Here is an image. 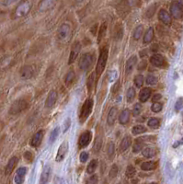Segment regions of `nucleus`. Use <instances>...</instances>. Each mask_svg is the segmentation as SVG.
<instances>
[{
    "mask_svg": "<svg viewBox=\"0 0 183 184\" xmlns=\"http://www.w3.org/2000/svg\"><path fill=\"white\" fill-rule=\"evenodd\" d=\"M108 56H109V50H108L107 47H104L103 49H101V51L99 53V56L97 66H96L97 78H99L101 76L102 72L104 71V69L106 67V65H107Z\"/></svg>",
    "mask_w": 183,
    "mask_h": 184,
    "instance_id": "1",
    "label": "nucleus"
},
{
    "mask_svg": "<svg viewBox=\"0 0 183 184\" xmlns=\"http://www.w3.org/2000/svg\"><path fill=\"white\" fill-rule=\"evenodd\" d=\"M31 6H32V4H31V2L29 0H23V1H21L17 6V7L15 9V12H14L15 18H18L25 17L30 11Z\"/></svg>",
    "mask_w": 183,
    "mask_h": 184,
    "instance_id": "2",
    "label": "nucleus"
},
{
    "mask_svg": "<svg viewBox=\"0 0 183 184\" xmlns=\"http://www.w3.org/2000/svg\"><path fill=\"white\" fill-rule=\"evenodd\" d=\"M93 105H94V101L92 99L86 100V101L82 105L80 114H79V122L81 123H85L87 121V119L89 117V115L92 112V109H93Z\"/></svg>",
    "mask_w": 183,
    "mask_h": 184,
    "instance_id": "3",
    "label": "nucleus"
},
{
    "mask_svg": "<svg viewBox=\"0 0 183 184\" xmlns=\"http://www.w3.org/2000/svg\"><path fill=\"white\" fill-rule=\"evenodd\" d=\"M79 68L83 71L88 70L93 65V55L91 53H84L79 60Z\"/></svg>",
    "mask_w": 183,
    "mask_h": 184,
    "instance_id": "4",
    "label": "nucleus"
},
{
    "mask_svg": "<svg viewBox=\"0 0 183 184\" xmlns=\"http://www.w3.org/2000/svg\"><path fill=\"white\" fill-rule=\"evenodd\" d=\"M27 106H28V104L24 100H18L11 105V107L9 109V113L12 115L18 114L21 112H23L27 108Z\"/></svg>",
    "mask_w": 183,
    "mask_h": 184,
    "instance_id": "5",
    "label": "nucleus"
},
{
    "mask_svg": "<svg viewBox=\"0 0 183 184\" xmlns=\"http://www.w3.org/2000/svg\"><path fill=\"white\" fill-rule=\"evenodd\" d=\"M169 11H170L171 16L176 19H181L183 17L182 6L177 1H174L171 3Z\"/></svg>",
    "mask_w": 183,
    "mask_h": 184,
    "instance_id": "6",
    "label": "nucleus"
},
{
    "mask_svg": "<svg viewBox=\"0 0 183 184\" xmlns=\"http://www.w3.org/2000/svg\"><path fill=\"white\" fill-rule=\"evenodd\" d=\"M70 32H71V27L66 23L62 24L57 30V37L60 41H65L69 38Z\"/></svg>",
    "mask_w": 183,
    "mask_h": 184,
    "instance_id": "7",
    "label": "nucleus"
},
{
    "mask_svg": "<svg viewBox=\"0 0 183 184\" xmlns=\"http://www.w3.org/2000/svg\"><path fill=\"white\" fill-rule=\"evenodd\" d=\"M68 148H69V146H68V142L67 141H64L61 146L59 147L58 148V151H57V155H56V158H55V160L57 162H61L64 159L67 152H68Z\"/></svg>",
    "mask_w": 183,
    "mask_h": 184,
    "instance_id": "8",
    "label": "nucleus"
},
{
    "mask_svg": "<svg viewBox=\"0 0 183 184\" xmlns=\"http://www.w3.org/2000/svg\"><path fill=\"white\" fill-rule=\"evenodd\" d=\"M91 139H92V133L90 131H86L83 134H81L78 140L79 148H84L88 145H89V143L91 142Z\"/></svg>",
    "mask_w": 183,
    "mask_h": 184,
    "instance_id": "9",
    "label": "nucleus"
},
{
    "mask_svg": "<svg viewBox=\"0 0 183 184\" xmlns=\"http://www.w3.org/2000/svg\"><path fill=\"white\" fill-rule=\"evenodd\" d=\"M81 50V44L79 41H76L71 48V53L69 55V60H68V64L71 65L72 63H74L76 59V57L78 56V53Z\"/></svg>",
    "mask_w": 183,
    "mask_h": 184,
    "instance_id": "10",
    "label": "nucleus"
},
{
    "mask_svg": "<svg viewBox=\"0 0 183 184\" xmlns=\"http://www.w3.org/2000/svg\"><path fill=\"white\" fill-rule=\"evenodd\" d=\"M56 5V0H41L39 4L40 12H46L51 10Z\"/></svg>",
    "mask_w": 183,
    "mask_h": 184,
    "instance_id": "11",
    "label": "nucleus"
},
{
    "mask_svg": "<svg viewBox=\"0 0 183 184\" xmlns=\"http://www.w3.org/2000/svg\"><path fill=\"white\" fill-rule=\"evenodd\" d=\"M158 18L159 20L165 24V25H170L171 24V21H172V18H171V14L169 13L166 9L164 8H161L158 12Z\"/></svg>",
    "mask_w": 183,
    "mask_h": 184,
    "instance_id": "12",
    "label": "nucleus"
},
{
    "mask_svg": "<svg viewBox=\"0 0 183 184\" xmlns=\"http://www.w3.org/2000/svg\"><path fill=\"white\" fill-rule=\"evenodd\" d=\"M43 135H44L43 130H40L36 134H34L32 138H31V140H30V146L33 147H38L41 145V141H42Z\"/></svg>",
    "mask_w": 183,
    "mask_h": 184,
    "instance_id": "13",
    "label": "nucleus"
},
{
    "mask_svg": "<svg viewBox=\"0 0 183 184\" xmlns=\"http://www.w3.org/2000/svg\"><path fill=\"white\" fill-rule=\"evenodd\" d=\"M18 162V159L17 157H13V158H11L9 159V161L7 162V164L6 166V169H5V175L6 176H9L13 172V170L16 168Z\"/></svg>",
    "mask_w": 183,
    "mask_h": 184,
    "instance_id": "14",
    "label": "nucleus"
},
{
    "mask_svg": "<svg viewBox=\"0 0 183 184\" xmlns=\"http://www.w3.org/2000/svg\"><path fill=\"white\" fill-rule=\"evenodd\" d=\"M26 173H27V169L24 168V167H21L19 168L17 172H16V175H15V178H14V182L16 184H22L24 182V180H25V176H26Z\"/></svg>",
    "mask_w": 183,
    "mask_h": 184,
    "instance_id": "15",
    "label": "nucleus"
},
{
    "mask_svg": "<svg viewBox=\"0 0 183 184\" xmlns=\"http://www.w3.org/2000/svg\"><path fill=\"white\" fill-rule=\"evenodd\" d=\"M33 68L30 65H24L20 69V77L24 80L29 79L33 76Z\"/></svg>",
    "mask_w": 183,
    "mask_h": 184,
    "instance_id": "16",
    "label": "nucleus"
},
{
    "mask_svg": "<svg viewBox=\"0 0 183 184\" xmlns=\"http://www.w3.org/2000/svg\"><path fill=\"white\" fill-rule=\"evenodd\" d=\"M150 63L157 67H161L165 64V59L161 54H154L150 57Z\"/></svg>",
    "mask_w": 183,
    "mask_h": 184,
    "instance_id": "17",
    "label": "nucleus"
},
{
    "mask_svg": "<svg viewBox=\"0 0 183 184\" xmlns=\"http://www.w3.org/2000/svg\"><path fill=\"white\" fill-rule=\"evenodd\" d=\"M56 100H57V92L55 90H51L48 94L47 99H46V102H45L46 107L52 108L55 104Z\"/></svg>",
    "mask_w": 183,
    "mask_h": 184,
    "instance_id": "18",
    "label": "nucleus"
},
{
    "mask_svg": "<svg viewBox=\"0 0 183 184\" xmlns=\"http://www.w3.org/2000/svg\"><path fill=\"white\" fill-rule=\"evenodd\" d=\"M136 64H137V57H136L135 55L131 56V57L127 60L126 65H125V72H126L127 75H129V74L134 70V66H135Z\"/></svg>",
    "mask_w": 183,
    "mask_h": 184,
    "instance_id": "19",
    "label": "nucleus"
},
{
    "mask_svg": "<svg viewBox=\"0 0 183 184\" xmlns=\"http://www.w3.org/2000/svg\"><path fill=\"white\" fill-rule=\"evenodd\" d=\"M152 94V90L149 88H144L141 89V91L139 92V100L141 102H146L151 96Z\"/></svg>",
    "mask_w": 183,
    "mask_h": 184,
    "instance_id": "20",
    "label": "nucleus"
},
{
    "mask_svg": "<svg viewBox=\"0 0 183 184\" xmlns=\"http://www.w3.org/2000/svg\"><path fill=\"white\" fill-rule=\"evenodd\" d=\"M50 175H51V168L50 166H46L43 169V171L41 175V179H40V184H47L50 179Z\"/></svg>",
    "mask_w": 183,
    "mask_h": 184,
    "instance_id": "21",
    "label": "nucleus"
},
{
    "mask_svg": "<svg viewBox=\"0 0 183 184\" xmlns=\"http://www.w3.org/2000/svg\"><path fill=\"white\" fill-rule=\"evenodd\" d=\"M130 117H131V112H130V110H128V109L123 110L120 113V115H119V122H120V123L121 124H126L129 122Z\"/></svg>",
    "mask_w": 183,
    "mask_h": 184,
    "instance_id": "22",
    "label": "nucleus"
},
{
    "mask_svg": "<svg viewBox=\"0 0 183 184\" xmlns=\"http://www.w3.org/2000/svg\"><path fill=\"white\" fill-rule=\"evenodd\" d=\"M117 112H118V109L116 107H112L110 110V112L108 114V119H107V123L109 125H113L117 117Z\"/></svg>",
    "mask_w": 183,
    "mask_h": 184,
    "instance_id": "23",
    "label": "nucleus"
},
{
    "mask_svg": "<svg viewBox=\"0 0 183 184\" xmlns=\"http://www.w3.org/2000/svg\"><path fill=\"white\" fill-rule=\"evenodd\" d=\"M131 145H132V138L130 137V136H125L123 140H122V142H121V144H120V151L121 152H124V151H126L130 147H131Z\"/></svg>",
    "mask_w": 183,
    "mask_h": 184,
    "instance_id": "24",
    "label": "nucleus"
},
{
    "mask_svg": "<svg viewBox=\"0 0 183 184\" xmlns=\"http://www.w3.org/2000/svg\"><path fill=\"white\" fill-rule=\"evenodd\" d=\"M154 35H155V30L154 28L150 27L145 33L144 35V43H150L153 39H154Z\"/></svg>",
    "mask_w": 183,
    "mask_h": 184,
    "instance_id": "25",
    "label": "nucleus"
},
{
    "mask_svg": "<svg viewBox=\"0 0 183 184\" xmlns=\"http://www.w3.org/2000/svg\"><path fill=\"white\" fill-rule=\"evenodd\" d=\"M157 168V163L154 161H147V162H144L141 165V169L142 170L145 171H150V170H154Z\"/></svg>",
    "mask_w": 183,
    "mask_h": 184,
    "instance_id": "26",
    "label": "nucleus"
},
{
    "mask_svg": "<svg viewBox=\"0 0 183 184\" xmlns=\"http://www.w3.org/2000/svg\"><path fill=\"white\" fill-rule=\"evenodd\" d=\"M142 154H143V156H144L145 158H146V159H151V158L155 157V155H156V150H155L153 147H146V148L143 149Z\"/></svg>",
    "mask_w": 183,
    "mask_h": 184,
    "instance_id": "27",
    "label": "nucleus"
},
{
    "mask_svg": "<svg viewBox=\"0 0 183 184\" xmlns=\"http://www.w3.org/2000/svg\"><path fill=\"white\" fill-rule=\"evenodd\" d=\"M95 76H97L96 73L93 72L90 74V76H88V81H87V87H88V91L90 92L92 90V88H94V85H95Z\"/></svg>",
    "mask_w": 183,
    "mask_h": 184,
    "instance_id": "28",
    "label": "nucleus"
},
{
    "mask_svg": "<svg viewBox=\"0 0 183 184\" xmlns=\"http://www.w3.org/2000/svg\"><path fill=\"white\" fill-rule=\"evenodd\" d=\"M98 164H99V162H98L97 159H93V160H91V161L89 162V164L88 165L87 172H88V174H92V173H94L95 170H96L97 168H98Z\"/></svg>",
    "mask_w": 183,
    "mask_h": 184,
    "instance_id": "29",
    "label": "nucleus"
},
{
    "mask_svg": "<svg viewBox=\"0 0 183 184\" xmlns=\"http://www.w3.org/2000/svg\"><path fill=\"white\" fill-rule=\"evenodd\" d=\"M143 140H144V138L142 137V138H139V139H137L135 141L134 145L133 146V151H134V153H138L139 151L142 150L143 146H144Z\"/></svg>",
    "mask_w": 183,
    "mask_h": 184,
    "instance_id": "30",
    "label": "nucleus"
},
{
    "mask_svg": "<svg viewBox=\"0 0 183 184\" xmlns=\"http://www.w3.org/2000/svg\"><path fill=\"white\" fill-rule=\"evenodd\" d=\"M146 131V128L142 125V124H138V125H135L133 127V130H132V133L133 135H141L143 133H145Z\"/></svg>",
    "mask_w": 183,
    "mask_h": 184,
    "instance_id": "31",
    "label": "nucleus"
},
{
    "mask_svg": "<svg viewBox=\"0 0 183 184\" xmlns=\"http://www.w3.org/2000/svg\"><path fill=\"white\" fill-rule=\"evenodd\" d=\"M143 31H144V28H143L142 25L136 27L135 29H134V33H133V38L135 41H138L141 38V36L143 35Z\"/></svg>",
    "mask_w": 183,
    "mask_h": 184,
    "instance_id": "32",
    "label": "nucleus"
},
{
    "mask_svg": "<svg viewBox=\"0 0 183 184\" xmlns=\"http://www.w3.org/2000/svg\"><path fill=\"white\" fill-rule=\"evenodd\" d=\"M74 79H75V72L74 71H69L64 76V84L66 86H69L70 84L73 83Z\"/></svg>",
    "mask_w": 183,
    "mask_h": 184,
    "instance_id": "33",
    "label": "nucleus"
},
{
    "mask_svg": "<svg viewBox=\"0 0 183 184\" xmlns=\"http://www.w3.org/2000/svg\"><path fill=\"white\" fill-rule=\"evenodd\" d=\"M148 126L152 129H157L160 126V120L158 119V118H151L148 120V123H147Z\"/></svg>",
    "mask_w": 183,
    "mask_h": 184,
    "instance_id": "34",
    "label": "nucleus"
},
{
    "mask_svg": "<svg viewBox=\"0 0 183 184\" xmlns=\"http://www.w3.org/2000/svg\"><path fill=\"white\" fill-rule=\"evenodd\" d=\"M101 147H102V138L100 136H98L96 138L94 146H93V151L95 153H98L101 149Z\"/></svg>",
    "mask_w": 183,
    "mask_h": 184,
    "instance_id": "35",
    "label": "nucleus"
},
{
    "mask_svg": "<svg viewBox=\"0 0 183 184\" xmlns=\"http://www.w3.org/2000/svg\"><path fill=\"white\" fill-rule=\"evenodd\" d=\"M135 89L133 88V87H131V88H128V90H127V93H126V98H127V101L128 102H132L133 100H134V99L135 98Z\"/></svg>",
    "mask_w": 183,
    "mask_h": 184,
    "instance_id": "36",
    "label": "nucleus"
},
{
    "mask_svg": "<svg viewBox=\"0 0 183 184\" xmlns=\"http://www.w3.org/2000/svg\"><path fill=\"white\" fill-rule=\"evenodd\" d=\"M118 172H119V168H118V166H117L116 164H113V165L111 166V170H110V172H109V177H110V179H114V178L117 176Z\"/></svg>",
    "mask_w": 183,
    "mask_h": 184,
    "instance_id": "37",
    "label": "nucleus"
},
{
    "mask_svg": "<svg viewBox=\"0 0 183 184\" xmlns=\"http://www.w3.org/2000/svg\"><path fill=\"white\" fill-rule=\"evenodd\" d=\"M135 173H136V170H135V169H134V166H131V165H130V166L127 167V169H126V172H125L127 178H130V179L134 178V175H135Z\"/></svg>",
    "mask_w": 183,
    "mask_h": 184,
    "instance_id": "38",
    "label": "nucleus"
},
{
    "mask_svg": "<svg viewBox=\"0 0 183 184\" xmlns=\"http://www.w3.org/2000/svg\"><path fill=\"white\" fill-rule=\"evenodd\" d=\"M144 82H145V77L142 75H137L134 77V85L137 88H141L144 85Z\"/></svg>",
    "mask_w": 183,
    "mask_h": 184,
    "instance_id": "39",
    "label": "nucleus"
},
{
    "mask_svg": "<svg viewBox=\"0 0 183 184\" xmlns=\"http://www.w3.org/2000/svg\"><path fill=\"white\" fill-rule=\"evenodd\" d=\"M146 82L147 85H150V86L156 85V84L158 83V77H157L156 76H154V75H148V76H146Z\"/></svg>",
    "mask_w": 183,
    "mask_h": 184,
    "instance_id": "40",
    "label": "nucleus"
},
{
    "mask_svg": "<svg viewBox=\"0 0 183 184\" xmlns=\"http://www.w3.org/2000/svg\"><path fill=\"white\" fill-rule=\"evenodd\" d=\"M59 131H60V128L59 127H56V128H54L53 129V131L51 133V135H50V143H53L55 140H56V138L58 137V135H59Z\"/></svg>",
    "mask_w": 183,
    "mask_h": 184,
    "instance_id": "41",
    "label": "nucleus"
},
{
    "mask_svg": "<svg viewBox=\"0 0 183 184\" xmlns=\"http://www.w3.org/2000/svg\"><path fill=\"white\" fill-rule=\"evenodd\" d=\"M106 30H107V24H106V23H103V24L101 25L100 29H99V39H98L99 42V41H101V39L104 37V35H105V33H106Z\"/></svg>",
    "mask_w": 183,
    "mask_h": 184,
    "instance_id": "42",
    "label": "nucleus"
},
{
    "mask_svg": "<svg viewBox=\"0 0 183 184\" xmlns=\"http://www.w3.org/2000/svg\"><path fill=\"white\" fill-rule=\"evenodd\" d=\"M162 107H163V105H162L161 103H159V102H154V103L152 104V106H151V111H152L153 112L158 113V112H161Z\"/></svg>",
    "mask_w": 183,
    "mask_h": 184,
    "instance_id": "43",
    "label": "nucleus"
},
{
    "mask_svg": "<svg viewBox=\"0 0 183 184\" xmlns=\"http://www.w3.org/2000/svg\"><path fill=\"white\" fill-rule=\"evenodd\" d=\"M114 153H115V147H114V144L112 142H111L108 145V156H109V158L112 159L113 156H114Z\"/></svg>",
    "mask_w": 183,
    "mask_h": 184,
    "instance_id": "44",
    "label": "nucleus"
},
{
    "mask_svg": "<svg viewBox=\"0 0 183 184\" xmlns=\"http://www.w3.org/2000/svg\"><path fill=\"white\" fill-rule=\"evenodd\" d=\"M142 112V105L140 103H136L134 104V108H133V114L134 116H138Z\"/></svg>",
    "mask_w": 183,
    "mask_h": 184,
    "instance_id": "45",
    "label": "nucleus"
},
{
    "mask_svg": "<svg viewBox=\"0 0 183 184\" xmlns=\"http://www.w3.org/2000/svg\"><path fill=\"white\" fill-rule=\"evenodd\" d=\"M98 182H99V178L97 175H92L90 178L88 179L86 184H98Z\"/></svg>",
    "mask_w": 183,
    "mask_h": 184,
    "instance_id": "46",
    "label": "nucleus"
},
{
    "mask_svg": "<svg viewBox=\"0 0 183 184\" xmlns=\"http://www.w3.org/2000/svg\"><path fill=\"white\" fill-rule=\"evenodd\" d=\"M24 159H25V160H26L27 162H29V163L32 162V160H33V155H32V153L29 152V151L25 152V154H24Z\"/></svg>",
    "mask_w": 183,
    "mask_h": 184,
    "instance_id": "47",
    "label": "nucleus"
},
{
    "mask_svg": "<svg viewBox=\"0 0 183 184\" xmlns=\"http://www.w3.org/2000/svg\"><path fill=\"white\" fill-rule=\"evenodd\" d=\"M88 157H89L88 153L84 151V152H82V153L80 154L79 159H80V161H81L82 163H85V162H87V161H88Z\"/></svg>",
    "mask_w": 183,
    "mask_h": 184,
    "instance_id": "48",
    "label": "nucleus"
},
{
    "mask_svg": "<svg viewBox=\"0 0 183 184\" xmlns=\"http://www.w3.org/2000/svg\"><path fill=\"white\" fill-rule=\"evenodd\" d=\"M161 98H162L161 94H159V93L154 94V97H153V99H152V101H153V102H158V101L161 100Z\"/></svg>",
    "mask_w": 183,
    "mask_h": 184,
    "instance_id": "49",
    "label": "nucleus"
},
{
    "mask_svg": "<svg viewBox=\"0 0 183 184\" xmlns=\"http://www.w3.org/2000/svg\"><path fill=\"white\" fill-rule=\"evenodd\" d=\"M182 106H183V99H180V100L177 101L175 108L177 109V111H179V110H181V109L182 108Z\"/></svg>",
    "mask_w": 183,
    "mask_h": 184,
    "instance_id": "50",
    "label": "nucleus"
},
{
    "mask_svg": "<svg viewBox=\"0 0 183 184\" xmlns=\"http://www.w3.org/2000/svg\"><path fill=\"white\" fill-rule=\"evenodd\" d=\"M70 119L68 118V119H66V121L64 122V133H65L66 131H67V129H68V127L70 126Z\"/></svg>",
    "mask_w": 183,
    "mask_h": 184,
    "instance_id": "51",
    "label": "nucleus"
},
{
    "mask_svg": "<svg viewBox=\"0 0 183 184\" xmlns=\"http://www.w3.org/2000/svg\"><path fill=\"white\" fill-rule=\"evenodd\" d=\"M146 65H147L146 62V61H142V62H141V64L138 65V69H140V70H142V69H145V68L146 67Z\"/></svg>",
    "mask_w": 183,
    "mask_h": 184,
    "instance_id": "52",
    "label": "nucleus"
},
{
    "mask_svg": "<svg viewBox=\"0 0 183 184\" xmlns=\"http://www.w3.org/2000/svg\"><path fill=\"white\" fill-rule=\"evenodd\" d=\"M15 1H17V0H5L3 4H4L5 6H8V5H10V4L14 3Z\"/></svg>",
    "mask_w": 183,
    "mask_h": 184,
    "instance_id": "53",
    "label": "nucleus"
},
{
    "mask_svg": "<svg viewBox=\"0 0 183 184\" xmlns=\"http://www.w3.org/2000/svg\"><path fill=\"white\" fill-rule=\"evenodd\" d=\"M76 1L77 3H81V2H83L84 0H76Z\"/></svg>",
    "mask_w": 183,
    "mask_h": 184,
    "instance_id": "54",
    "label": "nucleus"
},
{
    "mask_svg": "<svg viewBox=\"0 0 183 184\" xmlns=\"http://www.w3.org/2000/svg\"><path fill=\"white\" fill-rule=\"evenodd\" d=\"M149 184H158V183H157V182H151V183Z\"/></svg>",
    "mask_w": 183,
    "mask_h": 184,
    "instance_id": "55",
    "label": "nucleus"
},
{
    "mask_svg": "<svg viewBox=\"0 0 183 184\" xmlns=\"http://www.w3.org/2000/svg\"><path fill=\"white\" fill-rule=\"evenodd\" d=\"M146 1H149V0H146Z\"/></svg>",
    "mask_w": 183,
    "mask_h": 184,
    "instance_id": "56",
    "label": "nucleus"
}]
</instances>
